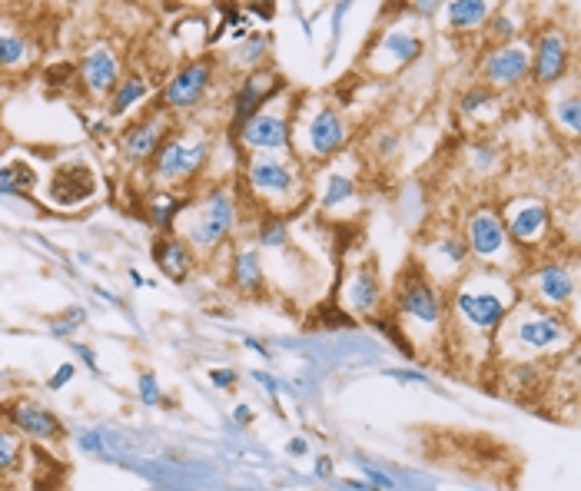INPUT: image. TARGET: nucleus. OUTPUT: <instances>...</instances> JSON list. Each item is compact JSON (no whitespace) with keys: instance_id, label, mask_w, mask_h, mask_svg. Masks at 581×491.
Here are the masks:
<instances>
[{"instance_id":"1","label":"nucleus","mask_w":581,"mask_h":491,"mask_svg":"<svg viewBox=\"0 0 581 491\" xmlns=\"http://www.w3.org/2000/svg\"><path fill=\"white\" fill-rule=\"evenodd\" d=\"M515 306V289L508 286L502 276L489 273H472L459 279V289H455L452 312L459 319V326H465L475 336H492L502 326V319L508 316V309Z\"/></svg>"},{"instance_id":"2","label":"nucleus","mask_w":581,"mask_h":491,"mask_svg":"<svg viewBox=\"0 0 581 491\" xmlns=\"http://www.w3.org/2000/svg\"><path fill=\"white\" fill-rule=\"evenodd\" d=\"M498 329H502V342L508 349H515L522 362H532V355L562 349L568 342V332H572L558 312L532 306V302H515Z\"/></svg>"},{"instance_id":"3","label":"nucleus","mask_w":581,"mask_h":491,"mask_svg":"<svg viewBox=\"0 0 581 491\" xmlns=\"http://www.w3.org/2000/svg\"><path fill=\"white\" fill-rule=\"evenodd\" d=\"M210 160V143L203 137H166L153 156V176L166 186L193 180Z\"/></svg>"},{"instance_id":"4","label":"nucleus","mask_w":581,"mask_h":491,"mask_svg":"<svg viewBox=\"0 0 581 491\" xmlns=\"http://www.w3.org/2000/svg\"><path fill=\"white\" fill-rule=\"evenodd\" d=\"M236 226V203L226 190L206 193V200L196 206V213L186 226V236L196 249H216Z\"/></svg>"},{"instance_id":"5","label":"nucleus","mask_w":581,"mask_h":491,"mask_svg":"<svg viewBox=\"0 0 581 491\" xmlns=\"http://www.w3.org/2000/svg\"><path fill=\"white\" fill-rule=\"evenodd\" d=\"M97 196V173L87 160H74L60 163L50 170V180H47V203L50 206H60V210H77V206L90 203Z\"/></svg>"},{"instance_id":"6","label":"nucleus","mask_w":581,"mask_h":491,"mask_svg":"<svg viewBox=\"0 0 581 491\" xmlns=\"http://www.w3.org/2000/svg\"><path fill=\"white\" fill-rule=\"evenodd\" d=\"M465 249L479 259L482 266H502L512 256V239L505 233L502 216L495 210H479L465 223Z\"/></svg>"},{"instance_id":"7","label":"nucleus","mask_w":581,"mask_h":491,"mask_svg":"<svg viewBox=\"0 0 581 491\" xmlns=\"http://www.w3.org/2000/svg\"><path fill=\"white\" fill-rule=\"evenodd\" d=\"M399 316L409 322H419V326H442V296L439 289L432 286L425 273H409L402 279L399 296H396Z\"/></svg>"},{"instance_id":"8","label":"nucleus","mask_w":581,"mask_h":491,"mask_svg":"<svg viewBox=\"0 0 581 491\" xmlns=\"http://www.w3.org/2000/svg\"><path fill=\"white\" fill-rule=\"evenodd\" d=\"M213 80V64L210 60H193L183 70H176L170 83L163 87V107L166 110H193L196 103L206 97Z\"/></svg>"},{"instance_id":"9","label":"nucleus","mask_w":581,"mask_h":491,"mask_svg":"<svg viewBox=\"0 0 581 491\" xmlns=\"http://www.w3.org/2000/svg\"><path fill=\"white\" fill-rule=\"evenodd\" d=\"M502 223H505L508 239H515V243H525V246H538L548 236V229H552V213H548L545 203L522 200V203L508 206Z\"/></svg>"},{"instance_id":"10","label":"nucleus","mask_w":581,"mask_h":491,"mask_svg":"<svg viewBox=\"0 0 581 491\" xmlns=\"http://www.w3.org/2000/svg\"><path fill=\"white\" fill-rule=\"evenodd\" d=\"M166 137H170V123H166V117H150V120L133 123V127L120 137L123 163H130V166L150 163Z\"/></svg>"},{"instance_id":"11","label":"nucleus","mask_w":581,"mask_h":491,"mask_svg":"<svg viewBox=\"0 0 581 491\" xmlns=\"http://www.w3.org/2000/svg\"><path fill=\"white\" fill-rule=\"evenodd\" d=\"M240 140L253 153H279L289 143V120L283 113L259 110L253 120H246L240 127Z\"/></svg>"},{"instance_id":"12","label":"nucleus","mask_w":581,"mask_h":491,"mask_svg":"<svg viewBox=\"0 0 581 491\" xmlns=\"http://www.w3.org/2000/svg\"><path fill=\"white\" fill-rule=\"evenodd\" d=\"M283 90V83H279V77L273 70H253L249 77L243 80V87L240 93H236V100H233V127L240 130L246 120H253L259 110H263V103L269 97H276V93Z\"/></svg>"},{"instance_id":"13","label":"nucleus","mask_w":581,"mask_h":491,"mask_svg":"<svg viewBox=\"0 0 581 491\" xmlns=\"http://www.w3.org/2000/svg\"><path fill=\"white\" fill-rule=\"evenodd\" d=\"M303 140H306V150L313 153L316 160H326V156L339 153L342 143H346V123H342L336 110L319 107L313 117L306 120Z\"/></svg>"},{"instance_id":"14","label":"nucleus","mask_w":581,"mask_h":491,"mask_svg":"<svg viewBox=\"0 0 581 491\" xmlns=\"http://www.w3.org/2000/svg\"><path fill=\"white\" fill-rule=\"evenodd\" d=\"M482 73H485V80L495 83V87H515L518 80H525L528 73H532V57H528L525 47L502 44L482 60Z\"/></svg>"},{"instance_id":"15","label":"nucleus","mask_w":581,"mask_h":491,"mask_svg":"<svg viewBox=\"0 0 581 491\" xmlns=\"http://www.w3.org/2000/svg\"><path fill=\"white\" fill-rule=\"evenodd\" d=\"M4 415L17 432H24L27 438H37V442H57V438H64V422H60L54 412H47L44 405L14 402V405H7Z\"/></svg>"},{"instance_id":"16","label":"nucleus","mask_w":581,"mask_h":491,"mask_svg":"<svg viewBox=\"0 0 581 491\" xmlns=\"http://www.w3.org/2000/svg\"><path fill=\"white\" fill-rule=\"evenodd\" d=\"M249 186L253 193L259 196H273V200H283V196L293 193L296 186V170L276 156H259V160L249 163V173H246Z\"/></svg>"},{"instance_id":"17","label":"nucleus","mask_w":581,"mask_h":491,"mask_svg":"<svg viewBox=\"0 0 581 491\" xmlns=\"http://www.w3.org/2000/svg\"><path fill=\"white\" fill-rule=\"evenodd\" d=\"M568 70V40L562 30H545L535 40V57H532V77L538 83H555L562 80Z\"/></svg>"},{"instance_id":"18","label":"nucleus","mask_w":581,"mask_h":491,"mask_svg":"<svg viewBox=\"0 0 581 491\" xmlns=\"http://www.w3.org/2000/svg\"><path fill=\"white\" fill-rule=\"evenodd\" d=\"M80 77L93 97H110L120 83V60L110 47H93L80 60Z\"/></svg>"},{"instance_id":"19","label":"nucleus","mask_w":581,"mask_h":491,"mask_svg":"<svg viewBox=\"0 0 581 491\" xmlns=\"http://www.w3.org/2000/svg\"><path fill=\"white\" fill-rule=\"evenodd\" d=\"M532 292L538 302H545V309H565L575 296V276L572 269L562 263H548L532 273Z\"/></svg>"},{"instance_id":"20","label":"nucleus","mask_w":581,"mask_h":491,"mask_svg":"<svg viewBox=\"0 0 581 491\" xmlns=\"http://www.w3.org/2000/svg\"><path fill=\"white\" fill-rule=\"evenodd\" d=\"M465 256H469V249H465L459 239H439L429 253H425V269L435 276V279H442V282H449L459 276V269L465 263Z\"/></svg>"},{"instance_id":"21","label":"nucleus","mask_w":581,"mask_h":491,"mask_svg":"<svg viewBox=\"0 0 581 491\" xmlns=\"http://www.w3.org/2000/svg\"><path fill=\"white\" fill-rule=\"evenodd\" d=\"M153 259H157V266H160V273L163 276H170V279H186V273H190V266H193V256H190V249H186L183 239H176V236H163L157 239V246H153Z\"/></svg>"},{"instance_id":"22","label":"nucleus","mask_w":581,"mask_h":491,"mask_svg":"<svg viewBox=\"0 0 581 491\" xmlns=\"http://www.w3.org/2000/svg\"><path fill=\"white\" fill-rule=\"evenodd\" d=\"M346 306L372 319V312H376V306H379V282H376V276H369V273L352 276L349 289H346Z\"/></svg>"},{"instance_id":"23","label":"nucleus","mask_w":581,"mask_h":491,"mask_svg":"<svg viewBox=\"0 0 581 491\" xmlns=\"http://www.w3.org/2000/svg\"><path fill=\"white\" fill-rule=\"evenodd\" d=\"M419 50H422V40L412 37V34H399V30H396V34H389L379 44V54H389L386 70H396V67L412 64V60L419 57Z\"/></svg>"},{"instance_id":"24","label":"nucleus","mask_w":581,"mask_h":491,"mask_svg":"<svg viewBox=\"0 0 581 491\" xmlns=\"http://www.w3.org/2000/svg\"><path fill=\"white\" fill-rule=\"evenodd\" d=\"M34 60V47L24 34H0V70H20Z\"/></svg>"},{"instance_id":"25","label":"nucleus","mask_w":581,"mask_h":491,"mask_svg":"<svg viewBox=\"0 0 581 491\" xmlns=\"http://www.w3.org/2000/svg\"><path fill=\"white\" fill-rule=\"evenodd\" d=\"M37 173L30 163H4L0 166V196H14V193H27L34 190Z\"/></svg>"},{"instance_id":"26","label":"nucleus","mask_w":581,"mask_h":491,"mask_svg":"<svg viewBox=\"0 0 581 491\" xmlns=\"http://www.w3.org/2000/svg\"><path fill=\"white\" fill-rule=\"evenodd\" d=\"M143 97H147V83H143V77H123L117 83V90L110 93V113L113 117H123V113L137 107Z\"/></svg>"},{"instance_id":"27","label":"nucleus","mask_w":581,"mask_h":491,"mask_svg":"<svg viewBox=\"0 0 581 491\" xmlns=\"http://www.w3.org/2000/svg\"><path fill=\"white\" fill-rule=\"evenodd\" d=\"M489 4H482V0H455L449 4V24L459 27V30H472L489 20Z\"/></svg>"},{"instance_id":"28","label":"nucleus","mask_w":581,"mask_h":491,"mask_svg":"<svg viewBox=\"0 0 581 491\" xmlns=\"http://www.w3.org/2000/svg\"><path fill=\"white\" fill-rule=\"evenodd\" d=\"M233 279H236V286L246 289V292H256L259 286H263L259 253H253V249H243V253L236 256V263H233Z\"/></svg>"},{"instance_id":"29","label":"nucleus","mask_w":581,"mask_h":491,"mask_svg":"<svg viewBox=\"0 0 581 491\" xmlns=\"http://www.w3.org/2000/svg\"><path fill=\"white\" fill-rule=\"evenodd\" d=\"M147 210H150L153 226H160L163 233H170L173 219H176V213L183 210V203L176 200V196H170V193H153L150 200H147Z\"/></svg>"},{"instance_id":"30","label":"nucleus","mask_w":581,"mask_h":491,"mask_svg":"<svg viewBox=\"0 0 581 491\" xmlns=\"http://www.w3.org/2000/svg\"><path fill=\"white\" fill-rule=\"evenodd\" d=\"M555 117H558V123L572 133V137H578V127H581V113H578V93H572V97H565L562 103H558V110H555Z\"/></svg>"},{"instance_id":"31","label":"nucleus","mask_w":581,"mask_h":491,"mask_svg":"<svg viewBox=\"0 0 581 491\" xmlns=\"http://www.w3.org/2000/svg\"><path fill=\"white\" fill-rule=\"evenodd\" d=\"M259 243L263 246H283L286 243V223L279 216H266L259 223Z\"/></svg>"},{"instance_id":"32","label":"nucleus","mask_w":581,"mask_h":491,"mask_svg":"<svg viewBox=\"0 0 581 491\" xmlns=\"http://www.w3.org/2000/svg\"><path fill=\"white\" fill-rule=\"evenodd\" d=\"M349 196H352V180L332 173L329 183H326V193H323V206H339L342 200H349Z\"/></svg>"},{"instance_id":"33","label":"nucleus","mask_w":581,"mask_h":491,"mask_svg":"<svg viewBox=\"0 0 581 491\" xmlns=\"http://www.w3.org/2000/svg\"><path fill=\"white\" fill-rule=\"evenodd\" d=\"M17 455H20V442L7 432V428H0V472L14 468L17 465Z\"/></svg>"},{"instance_id":"34","label":"nucleus","mask_w":581,"mask_h":491,"mask_svg":"<svg viewBox=\"0 0 581 491\" xmlns=\"http://www.w3.org/2000/svg\"><path fill=\"white\" fill-rule=\"evenodd\" d=\"M369 326H376V329H382V336H386L389 342H392V346H399L402 352H406L409 355V359H412V346H409V342H406V336H402V329L396 326V322H389V319H369Z\"/></svg>"},{"instance_id":"35","label":"nucleus","mask_w":581,"mask_h":491,"mask_svg":"<svg viewBox=\"0 0 581 491\" xmlns=\"http://www.w3.org/2000/svg\"><path fill=\"white\" fill-rule=\"evenodd\" d=\"M140 399L147 402V405H157L160 402V385L157 379L147 372V375H140Z\"/></svg>"},{"instance_id":"36","label":"nucleus","mask_w":581,"mask_h":491,"mask_svg":"<svg viewBox=\"0 0 581 491\" xmlns=\"http://www.w3.org/2000/svg\"><path fill=\"white\" fill-rule=\"evenodd\" d=\"M80 322H83V309H70L64 319L54 322V336H70L74 326H80Z\"/></svg>"},{"instance_id":"37","label":"nucleus","mask_w":581,"mask_h":491,"mask_svg":"<svg viewBox=\"0 0 581 491\" xmlns=\"http://www.w3.org/2000/svg\"><path fill=\"white\" fill-rule=\"evenodd\" d=\"M489 100H492V93H489V90H469V93L462 97V110H465V113H475L479 107H485Z\"/></svg>"},{"instance_id":"38","label":"nucleus","mask_w":581,"mask_h":491,"mask_svg":"<svg viewBox=\"0 0 581 491\" xmlns=\"http://www.w3.org/2000/svg\"><path fill=\"white\" fill-rule=\"evenodd\" d=\"M253 44H249V50H246V60L249 64H259V57H263V50H269V40L266 37H249Z\"/></svg>"},{"instance_id":"39","label":"nucleus","mask_w":581,"mask_h":491,"mask_svg":"<svg viewBox=\"0 0 581 491\" xmlns=\"http://www.w3.org/2000/svg\"><path fill=\"white\" fill-rule=\"evenodd\" d=\"M210 382L220 385V389H230V385L236 382V372L233 369H213L210 372Z\"/></svg>"},{"instance_id":"40","label":"nucleus","mask_w":581,"mask_h":491,"mask_svg":"<svg viewBox=\"0 0 581 491\" xmlns=\"http://www.w3.org/2000/svg\"><path fill=\"white\" fill-rule=\"evenodd\" d=\"M70 379H74V365H64L57 375H50V389H60V385L70 382Z\"/></svg>"},{"instance_id":"41","label":"nucleus","mask_w":581,"mask_h":491,"mask_svg":"<svg viewBox=\"0 0 581 491\" xmlns=\"http://www.w3.org/2000/svg\"><path fill=\"white\" fill-rule=\"evenodd\" d=\"M366 475H369V485H379V488H392V478H386V475H379V472H372V468H366Z\"/></svg>"},{"instance_id":"42","label":"nucleus","mask_w":581,"mask_h":491,"mask_svg":"<svg viewBox=\"0 0 581 491\" xmlns=\"http://www.w3.org/2000/svg\"><path fill=\"white\" fill-rule=\"evenodd\" d=\"M316 475H323V478H329V475H332V462H329V458H319Z\"/></svg>"},{"instance_id":"43","label":"nucleus","mask_w":581,"mask_h":491,"mask_svg":"<svg viewBox=\"0 0 581 491\" xmlns=\"http://www.w3.org/2000/svg\"><path fill=\"white\" fill-rule=\"evenodd\" d=\"M77 352L83 355V362H87V365H90V369H97V359H93V352H90L87 346H77Z\"/></svg>"},{"instance_id":"44","label":"nucleus","mask_w":581,"mask_h":491,"mask_svg":"<svg viewBox=\"0 0 581 491\" xmlns=\"http://www.w3.org/2000/svg\"><path fill=\"white\" fill-rule=\"evenodd\" d=\"M289 452H293V455H306V442H303V438H296V442H289Z\"/></svg>"},{"instance_id":"45","label":"nucleus","mask_w":581,"mask_h":491,"mask_svg":"<svg viewBox=\"0 0 581 491\" xmlns=\"http://www.w3.org/2000/svg\"><path fill=\"white\" fill-rule=\"evenodd\" d=\"M253 419V412L246 409V405H240V409H236V422H249Z\"/></svg>"}]
</instances>
